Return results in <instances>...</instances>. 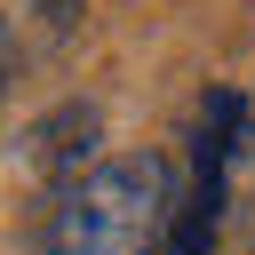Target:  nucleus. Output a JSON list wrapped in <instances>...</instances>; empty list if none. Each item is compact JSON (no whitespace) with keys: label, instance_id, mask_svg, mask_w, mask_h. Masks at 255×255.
Instances as JSON below:
<instances>
[{"label":"nucleus","instance_id":"obj_1","mask_svg":"<svg viewBox=\"0 0 255 255\" xmlns=\"http://www.w3.org/2000/svg\"><path fill=\"white\" fill-rule=\"evenodd\" d=\"M175 167L159 151H112L64 175L48 207V255H175Z\"/></svg>","mask_w":255,"mask_h":255},{"label":"nucleus","instance_id":"obj_2","mask_svg":"<svg viewBox=\"0 0 255 255\" xmlns=\"http://www.w3.org/2000/svg\"><path fill=\"white\" fill-rule=\"evenodd\" d=\"M0 96H8V56H0Z\"/></svg>","mask_w":255,"mask_h":255}]
</instances>
